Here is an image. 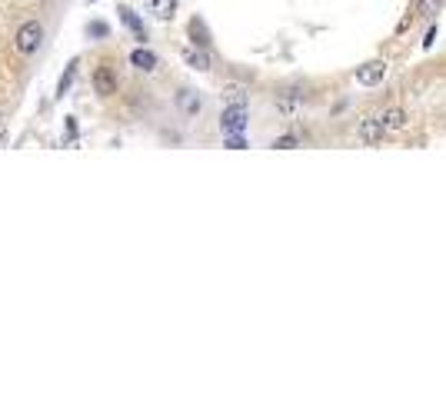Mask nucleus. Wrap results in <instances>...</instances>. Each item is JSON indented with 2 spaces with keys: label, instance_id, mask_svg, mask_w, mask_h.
<instances>
[{
  "label": "nucleus",
  "instance_id": "obj_8",
  "mask_svg": "<svg viewBox=\"0 0 446 399\" xmlns=\"http://www.w3.org/2000/svg\"><path fill=\"white\" fill-rule=\"evenodd\" d=\"M130 63L137 70H144V74H153V70H157V57H153L150 50H144V47H137L130 54Z\"/></svg>",
  "mask_w": 446,
  "mask_h": 399
},
{
  "label": "nucleus",
  "instance_id": "obj_5",
  "mask_svg": "<svg viewBox=\"0 0 446 399\" xmlns=\"http://www.w3.org/2000/svg\"><path fill=\"white\" fill-rule=\"evenodd\" d=\"M177 110H180L184 116H197L200 110H204V100H200V94H197V90L184 87V90L177 94Z\"/></svg>",
  "mask_w": 446,
  "mask_h": 399
},
{
  "label": "nucleus",
  "instance_id": "obj_4",
  "mask_svg": "<svg viewBox=\"0 0 446 399\" xmlns=\"http://www.w3.org/2000/svg\"><path fill=\"white\" fill-rule=\"evenodd\" d=\"M93 90L100 96H110V94H117V74H113L110 67L104 63V67H97L93 70Z\"/></svg>",
  "mask_w": 446,
  "mask_h": 399
},
{
  "label": "nucleus",
  "instance_id": "obj_11",
  "mask_svg": "<svg viewBox=\"0 0 446 399\" xmlns=\"http://www.w3.org/2000/svg\"><path fill=\"white\" fill-rule=\"evenodd\" d=\"M380 120H383V127H387V130H403V127H407V114H403L400 107L387 110V114L380 116Z\"/></svg>",
  "mask_w": 446,
  "mask_h": 399
},
{
  "label": "nucleus",
  "instance_id": "obj_6",
  "mask_svg": "<svg viewBox=\"0 0 446 399\" xmlns=\"http://www.w3.org/2000/svg\"><path fill=\"white\" fill-rule=\"evenodd\" d=\"M383 133H387V127H383V120H380V116H370V120H363V123H360V136H363V143H380V140H383Z\"/></svg>",
  "mask_w": 446,
  "mask_h": 399
},
{
  "label": "nucleus",
  "instance_id": "obj_13",
  "mask_svg": "<svg viewBox=\"0 0 446 399\" xmlns=\"http://www.w3.org/2000/svg\"><path fill=\"white\" fill-rule=\"evenodd\" d=\"M120 20H124L133 34H137V40H147V30H144V23L137 20V14H133L130 7H120Z\"/></svg>",
  "mask_w": 446,
  "mask_h": 399
},
{
  "label": "nucleus",
  "instance_id": "obj_1",
  "mask_svg": "<svg viewBox=\"0 0 446 399\" xmlns=\"http://www.w3.org/2000/svg\"><path fill=\"white\" fill-rule=\"evenodd\" d=\"M40 43H43V27H40V20H27V23H20L17 37H14V47H17L23 57H30V54H37Z\"/></svg>",
  "mask_w": 446,
  "mask_h": 399
},
{
  "label": "nucleus",
  "instance_id": "obj_14",
  "mask_svg": "<svg viewBox=\"0 0 446 399\" xmlns=\"http://www.w3.org/2000/svg\"><path fill=\"white\" fill-rule=\"evenodd\" d=\"M190 37H193L197 47H210V34H206V27H204V20L200 17L190 20Z\"/></svg>",
  "mask_w": 446,
  "mask_h": 399
},
{
  "label": "nucleus",
  "instance_id": "obj_10",
  "mask_svg": "<svg viewBox=\"0 0 446 399\" xmlns=\"http://www.w3.org/2000/svg\"><path fill=\"white\" fill-rule=\"evenodd\" d=\"M184 60H186V67H193V70H210V57L204 54V47H200V50H197V47H186Z\"/></svg>",
  "mask_w": 446,
  "mask_h": 399
},
{
  "label": "nucleus",
  "instance_id": "obj_9",
  "mask_svg": "<svg viewBox=\"0 0 446 399\" xmlns=\"http://www.w3.org/2000/svg\"><path fill=\"white\" fill-rule=\"evenodd\" d=\"M223 100L230 103V107H246V87H240V83H226L223 87Z\"/></svg>",
  "mask_w": 446,
  "mask_h": 399
},
{
  "label": "nucleus",
  "instance_id": "obj_16",
  "mask_svg": "<svg viewBox=\"0 0 446 399\" xmlns=\"http://www.w3.org/2000/svg\"><path fill=\"white\" fill-rule=\"evenodd\" d=\"M293 147H300L297 136H277L273 140V150H293Z\"/></svg>",
  "mask_w": 446,
  "mask_h": 399
},
{
  "label": "nucleus",
  "instance_id": "obj_18",
  "mask_svg": "<svg viewBox=\"0 0 446 399\" xmlns=\"http://www.w3.org/2000/svg\"><path fill=\"white\" fill-rule=\"evenodd\" d=\"M90 34H93V37H107V27H104V23H93Z\"/></svg>",
  "mask_w": 446,
  "mask_h": 399
},
{
  "label": "nucleus",
  "instance_id": "obj_15",
  "mask_svg": "<svg viewBox=\"0 0 446 399\" xmlns=\"http://www.w3.org/2000/svg\"><path fill=\"white\" fill-rule=\"evenodd\" d=\"M440 7H443V0H416V10H420L423 17H436Z\"/></svg>",
  "mask_w": 446,
  "mask_h": 399
},
{
  "label": "nucleus",
  "instance_id": "obj_7",
  "mask_svg": "<svg viewBox=\"0 0 446 399\" xmlns=\"http://www.w3.org/2000/svg\"><path fill=\"white\" fill-rule=\"evenodd\" d=\"M303 100H307V94H303V90H280V94H277V107L283 110V114H293Z\"/></svg>",
  "mask_w": 446,
  "mask_h": 399
},
{
  "label": "nucleus",
  "instance_id": "obj_17",
  "mask_svg": "<svg viewBox=\"0 0 446 399\" xmlns=\"http://www.w3.org/2000/svg\"><path fill=\"white\" fill-rule=\"evenodd\" d=\"M226 147H230V150H243V147H246V140H243L240 133H230V136H226Z\"/></svg>",
  "mask_w": 446,
  "mask_h": 399
},
{
  "label": "nucleus",
  "instance_id": "obj_19",
  "mask_svg": "<svg viewBox=\"0 0 446 399\" xmlns=\"http://www.w3.org/2000/svg\"><path fill=\"white\" fill-rule=\"evenodd\" d=\"M433 40H436V30L429 27V30H427V40H423V47H433Z\"/></svg>",
  "mask_w": 446,
  "mask_h": 399
},
{
  "label": "nucleus",
  "instance_id": "obj_3",
  "mask_svg": "<svg viewBox=\"0 0 446 399\" xmlns=\"http://www.w3.org/2000/svg\"><path fill=\"white\" fill-rule=\"evenodd\" d=\"M383 76H387V63H383V60H370V63H363V67L356 70V83H363V87H376Z\"/></svg>",
  "mask_w": 446,
  "mask_h": 399
},
{
  "label": "nucleus",
  "instance_id": "obj_20",
  "mask_svg": "<svg viewBox=\"0 0 446 399\" xmlns=\"http://www.w3.org/2000/svg\"><path fill=\"white\" fill-rule=\"evenodd\" d=\"M90 3H93V0H90Z\"/></svg>",
  "mask_w": 446,
  "mask_h": 399
},
{
  "label": "nucleus",
  "instance_id": "obj_2",
  "mask_svg": "<svg viewBox=\"0 0 446 399\" xmlns=\"http://www.w3.org/2000/svg\"><path fill=\"white\" fill-rule=\"evenodd\" d=\"M220 130H223V136L246 130V107H230L226 103V110L220 114Z\"/></svg>",
  "mask_w": 446,
  "mask_h": 399
},
{
  "label": "nucleus",
  "instance_id": "obj_12",
  "mask_svg": "<svg viewBox=\"0 0 446 399\" xmlns=\"http://www.w3.org/2000/svg\"><path fill=\"white\" fill-rule=\"evenodd\" d=\"M147 3H150V14L160 20L173 17V10H177V0H147Z\"/></svg>",
  "mask_w": 446,
  "mask_h": 399
}]
</instances>
